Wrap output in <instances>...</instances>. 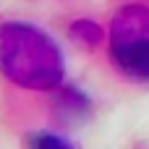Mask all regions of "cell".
I'll list each match as a JSON object with an SVG mask.
<instances>
[{"instance_id": "obj_3", "label": "cell", "mask_w": 149, "mask_h": 149, "mask_svg": "<svg viewBox=\"0 0 149 149\" xmlns=\"http://www.w3.org/2000/svg\"><path fill=\"white\" fill-rule=\"evenodd\" d=\"M71 37L92 47V45H97V42L102 39V29H100L94 21H76V24L71 26Z\"/></svg>"}, {"instance_id": "obj_2", "label": "cell", "mask_w": 149, "mask_h": 149, "mask_svg": "<svg viewBox=\"0 0 149 149\" xmlns=\"http://www.w3.org/2000/svg\"><path fill=\"white\" fill-rule=\"evenodd\" d=\"M110 52L115 65L134 76L149 79V8L126 5L113 18Z\"/></svg>"}, {"instance_id": "obj_1", "label": "cell", "mask_w": 149, "mask_h": 149, "mask_svg": "<svg viewBox=\"0 0 149 149\" xmlns=\"http://www.w3.org/2000/svg\"><path fill=\"white\" fill-rule=\"evenodd\" d=\"M0 68L8 79L31 89L52 86L63 73L58 47L47 34L26 24L0 26Z\"/></svg>"}]
</instances>
